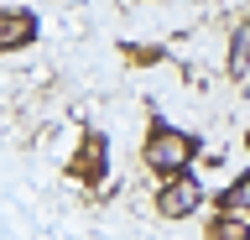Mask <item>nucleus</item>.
I'll return each mask as SVG.
<instances>
[{
  "mask_svg": "<svg viewBox=\"0 0 250 240\" xmlns=\"http://www.w3.org/2000/svg\"><path fill=\"white\" fill-rule=\"evenodd\" d=\"M193 152H198V141H193L188 131L167 126V120H156V126H151V136H146V146H141L146 167H151V173H162V177L183 173L188 162H193Z\"/></svg>",
  "mask_w": 250,
  "mask_h": 240,
  "instance_id": "1",
  "label": "nucleus"
},
{
  "mask_svg": "<svg viewBox=\"0 0 250 240\" xmlns=\"http://www.w3.org/2000/svg\"><path fill=\"white\" fill-rule=\"evenodd\" d=\"M198 204H203V183L188 173V167H183V173H172L167 183L156 188V214H162V219H188Z\"/></svg>",
  "mask_w": 250,
  "mask_h": 240,
  "instance_id": "2",
  "label": "nucleus"
},
{
  "mask_svg": "<svg viewBox=\"0 0 250 240\" xmlns=\"http://www.w3.org/2000/svg\"><path fill=\"white\" fill-rule=\"evenodd\" d=\"M68 173L78 177V183H99V177L109 173V146H104V136L99 131H89L83 136V146H78V157H73V167Z\"/></svg>",
  "mask_w": 250,
  "mask_h": 240,
  "instance_id": "3",
  "label": "nucleus"
},
{
  "mask_svg": "<svg viewBox=\"0 0 250 240\" xmlns=\"http://www.w3.org/2000/svg\"><path fill=\"white\" fill-rule=\"evenodd\" d=\"M37 42V16L31 11H0V52H21Z\"/></svg>",
  "mask_w": 250,
  "mask_h": 240,
  "instance_id": "4",
  "label": "nucleus"
},
{
  "mask_svg": "<svg viewBox=\"0 0 250 240\" xmlns=\"http://www.w3.org/2000/svg\"><path fill=\"white\" fill-rule=\"evenodd\" d=\"M203 240H250V219H234V214H219L208 230H203Z\"/></svg>",
  "mask_w": 250,
  "mask_h": 240,
  "instance_id": "5",
  "label": "nucleus"
},
{
  "mask_svg": "<svg viewBox=\"0 0 250 240\" xmlns=\"http://www.w3.org/2000/svg\"><path fill=\"white\" fill-rule=\"evenodd\" d=\"M250 68V16L234 26V37H229V73H245Z\"/></svg>",
  "mask_w": 250,
  "mask_h": 240,
  "instance_id": "6",
  "label": "nucleus"
},
{
  "mask_svg": "<svg viewBox=\"0 0 250 240\" xmlns=\"http://www.w3.org/2000/svg\"><path fill=\"white\" fill-rule=\"evenodd\" d=\"M219 209H250V173H240V183L219 198Z\"/></svg>",
  "mask_w": 250,
  "mask_h": 240,
  "instance_id": "7",
  "label": "nucleus"
},
{
  "mask_svg": "<svg viewBox=\"0 0 250 240\" xmlns=\"http://www.w3.org/2000/svg\"><path fill=\"white\" fill-rule=\"evenodd\" d=\"M245 141H250V136H245Z\"/></svg>",
  "mask_w": 250,
  "mask_h": 240,
  "instance_id": "8",
  "label": "nucleus"
}]
</instances>
